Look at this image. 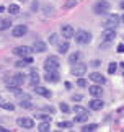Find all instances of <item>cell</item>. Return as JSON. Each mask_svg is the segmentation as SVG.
I'll use <instances>...</instances> for the list:
<instances>
[{
  "label": "cell",
  "instance_id": "cell-40",
  "mask_svg": "<svg viewBox=\"0 0 124 132\" xmlns=\"http://www.w3.org/2000/svg\"><path fill=\"white\" fill-rule=\"evenodd\" d=\"M118 52H124V44H119V46H118Z\"/></svg>",
  "mask_w": 124,
  "mask_h": 132
},
{
  "label": "cell",
  "instance_id": "cell-26",
  "mask_svg": "<svg viewBox=\"0 0 124 132\" xmlns=\"http://www.w3.org/2000/svg\"><path fill=\"white\" fill-rule=\"evenodd\" d=\"M88 121V114H77L74 122H87Z\"/></svg>",
  "mask_w": 124,
  "mask_h": 132
},
{
  "label": "cell",
  "instance_id": "cell-21",
  "mask_svg": "<svg viewBox=\"0 0 124 132\" xmlns=\"http://www.w3.org/2000/svg\"><path fill=\"white\" fill-rule=\"evenodd\" d=\"M12 26V20L10 18H2L0 20V31H5V29H8Z\"/></svg>",
  "mask_w": 124,
  "mask_h": 132
},
{
  "label": "cell",
  "instance_id": "cell-8",
  "mask_svg": "<svg viewBox=\"0 0 124 132\" xmlns=\"http://www.w3.org/2000/svg\"><path fill=\"white\" fill-rule=\"evenodd\" d=\"M26 33H28L26 24H17V26H13V29H12V36L13 38H21Z\"/></svg>",
  "mask_w": 124,
  "mask_h": 132
},
{
  "label": "cell",
  "instance_id": "cell-33",
  "mask_svg": "<svg viewBox=\"0 0 124 132\" xmlns=\"http://www.w3.org/2000/svg\"><path fill=\"white\" fill-rule=\"evenodd\" d=\"M20 106H21L23 109H31V108H33V104H31V101H29V100H23Z\"/></svg>",
  "mask_w": 124,
  "mask_h": 132
},
{
  "label": "cell",
  "instance_id": "cell-34",
  "mask_svg": "<svg viewBox=\"0 0 124 132\" xmlns=\"http://www.w3.org/2000/svg\"><path fill=\"white\" fill-rule=\"evenodd\" d=\"M59 127L60 129H70L72 122H69V121H62V122H59Z\"/></svg>",
  "mask_w": 124,
  "mask_h": 132
},
{
  "label": "cell",
  "instance_id": "cell-3",
  "mask_svg": "<svg viewBox=\"0 0 124 132\" xmlns=\"http://www.w3.org/2000/svg\"><path fill=\"white\" fill-rule=\"evenodd\" d=\"M75 41L77 44H82V46H85V44H88L91 41V33L90 31H87V29H79L75 34Z\"/></svg>",
  "mask_w": 124,
  "mask_h": 132
},
{
  "label": "cell",
  "instance_id": "cell-24",
  "mask_svg": "<svg viewBox=\"0 0 124 132\" xmlns=\"http://www.w3.org/2000/svg\"><path fill=\"white\" fill-rule=\"evenodd\" d=\"M7 10H8V13H12V15H18V13H20V5L12 3V5H10V7H8Z\"/></svg>",
  "mask_w": 124,
  "mask_h": 132
},
{
  "label": "cell",
  "instance_id": "cell-42",
  "mask_svg": "<svg viewBox=\"0 0 124 132\" xmlns=\"http://www.w3.org/2000/svg\"><path fill=\"white\" fill-rule=\"evenodd\" d=\"M121 8L124 10V0H122V2H121Z\"/></svg>",
  "mask_w": 124,
  "mask_h": 132
},
{
  "label": "cell",
  "instance_id": "cell-41",
  "mask_svg": "<svg viewBox=\"0 0 124 132\" xmlns=\"http://www.w3.org/2000/svg\"><path fill=\"white\" fill-rule=\"evenodd\" d=\"M0 132H8V129H5L3 126H0Z\"/></svg>",
  "mask_w": 124,
  "mask_h": 132
},
{
  "label": "cell",
  "instance_id": "cell-25",
  "mask_svg": "<svg viewBox=\"0 0 124 132\" xmlns=\"http://www.w3.org/2000/svg\"><path fill=\"white\" fill-rule=\"evenodd\" d=\"M96 129H98V124H87V126L82 127V132H93Z\"/></svg>",
  "mask_w": 124,
  "mask_h": 132
},
{
  "label": "cell",
  "instance_id": "cell-38",
  "mask_svg": "<svg viewBox=\"0 0 124 132\" xmlns=\"http://www.w3.org/2000/svg\"><path fill=\"white\" fill-rule=\"evenodd\" d=\"M72 100H74V101H82V100H83V96L79 93V95H74V96H72Z\"/></svg>",
  "mask_w": 124,
  "mask_h": 132
},
{
  "label": "cell",
  "instance_id": "cell-18",
  "mask_svg": "<svg viewBox=\"0 0 124 132\" xmlns=\"http://www.w3.org/2000/svg\"><path fill=\"white\" fill-rule=\"evenodd\" d=\"M69 49H70L69 39H65L64 43H59V44H57V52H59V54H65V52H69Z\"/></svg>",
  "mask_w": 124,
  "mask_h": 132
},
{
  "label": "cell",
  "instance_id": "cell-37",
  "mask_svg": "<svg viewBox=\"0 0 124 132\" xmlns=\"http://www.w3.org/2000/svg\"><path fill=\"white\" fill-rule=\"evenodd\" d=\"M36 118H38V119H41V121H51V118H49L48 114H38Z\"/></svg>",
  "mask_w": 124,
  "mask_h": 132
},
{
  "label": "cell",
  "instance_id": "cell-15",
  "mask_svg": "<svg viewBox=\"0 0 124 132\" xmlns=\"http://www.w3.org/2000/svg\"><path fill=\"white\" fill-rule=\"evenodd\" d=\"M90 78H91L93 83H98V85H103V83L106 82L105 75H101V73H98V72H93V73L90 75Z\"/></svg>",
  "mask_w": 124,
  "mask_h": 132
},
{
  "label": "cell",
  "instance_id": "cell-16",
  "mask_svg": "<svg viewBox=\"0 0 124 132\" xmlns=\"http://www.w3.org/2000/svg\"><path fill=\"white\" fill-rule=\"evenodd\" d=\"M33 49H34V52H44V51L48 49V46H46L44 41H41V39H36L34 44H33Z\"/></svg>",
  "mask_w": 124,
  "mask_h": 132
},
{
  "label": "cell",
  "instance_id": "cell-30",
  "mask_svg": "<svg viewBox=\"0 0 124 132\" xmlns=\"http://www.w3.org/2000/svg\"><path fill=\"white\" fill-rule=\"evenodd\" d=\"M49 44H52V46H57L59 44V39H57V34H56V33H52L49 36Z\"/></svg>",
  "mask_w": 124,
  "mask_h": 132
},
{
  "label": "cell",
  "instance_id": "cell-12",
  "mask_svg": "<svg viewBox=\"0 0 124 132\" xmlns=\"http://www.w3.org/2000/svg\"><path fill=\"white\" fill-rule=\"evenodd\" d=\"M90 95H91V98H101V96H103V91H105V90H103V87H101V85H98V83H95V85H91V87H90Z\"/></svg>",
  "mask_w": 124,
  "mask_h": 132
},
{
  "label": "cell",
  "instance_id": "cell-23",
  "mask_svg": "<svg viewBox=\"0 0 124 132\" xmlns=\"http://www.w3.org/2000/svg\"><path fill=\"white\" fill-rule=\"evenodd\" d=\"M38 130H39V132H48V130H51L49 121H44V122H41V124L38 126Z\"/></svg>",
  "mask_w": 124,
  "mask_h": 132
},
{
  "label": "cell",
  "instance_id": "cell-2",
  "mask_svg": "<svg viewBox=\"0 0 124 132\" xmlns=\"http://www.w3.org/2000/svg\"><path fill=\"white\" fill-rule=\"evenodd\" d=\"M119 23H121V18L118 16V15H114V13H108L106 16H105V20H103L101 26H103V28H116Z\"/></svg>",
  "mask_w": 124,
  "mask_h": 132
},
{
  "label": "cell",
  "instance_id": "cell-39",
  "mask_svg": "<svg viewBox=\"0 0 124 132\" xmlns=\"http://www.w3.org/2000/svg\"><path fill=\"white\" fill-rule=\"evenodd\" d=\"M91 65H93V67H100V65H101V62H100V60H93V62H91Z\"/></svg>",
  "mask_w": 124,
  "mask_h": 132
},
{
  "label": "cell",
  "instance_id": "cell-7",
  "mask_svg": "<svg viewBox=\"0 0 124 132\" xmlns=\"http://www.w3.org/2000/svg\"><path fill=\"white\" fill-rule=\"evenodd\" d=\"M72 75H74V77H83V75L87 73V65L85 64H80V62H77V64H74L72 65Z\"/></svg>",
  "mask_w": 124,
  "mask_h": 132
},
{
  "label": "cell",
  "instance_id": "cell-6",
  "mask_svg": "<svg viewBox=\"0 0 124 132\" xmlns=\"http://www.w3.org/2000/svg\"><path fill=\"white\" fill-rule=\"evenodd\" d=\"M34 52L33 47H29V46H18V47L13 49V54L18 55V57H28V55H31Z\"/></svg>",
  "mask_w": 124,
  "mask_h": 132
},
{
  "label": "cell",
  "instance_id": "cell-19",
  "mask_svg": "<svg viewBox=\"0 0 124 132\" xmlns=\"http://www.w3.org/2000/svg\"><path fill=\"white\" fill-rule=\"evenodd\" d=\"M29 64H33V59H31V55H28V57H21L15 65L21 69V67H26V65H29Z\"/></svg>",
  "mask_w": 124,
  "mask_h": 132
},
{
  "label": "cell",
  "instance_id": "cell-44",
  "mask_svg": "<svg viewBox=\"0 0 124 132\" xmlns=\"http://www.w3.org/2000/svg\"><path fill=\"white\" fill-rule=\"evenodd\" d=\"M121 21H122V23H124V16H122V18H121Z\"/></svg>",
  "mask_w": 124,
  "mask_h": 132
},
{
  "label": "cell",
  "instance_id": "cell-5",
  "mask_svg": "<svg viewBox=\"0 0 124 132\" xmlns=\"http://www.w3.org/2000/svg\"><path fill=\"white\" fill-rule=\"evenodd\" d=\"M5 83L8 87H21L25 83V75L18 73V75H13V77H5Z\"/></svg>",
  "mask_w": 124,
  "mask_h": 132
},
{
  "label": "cell",
  "instance_id": "cell-32",
  "mask_svg": "<svg viewBox=\"0 0 124 132\" xmlns=\"http://www.w3.org/2000/svg\"><path fill=\"white\" fill-rule=\"evenodd\" d=\"M116 70H118V64H116V62H111L110 65H108V73H111V75H113V73L116 72Z\"/></svg>",
  "mask_w": 124,
  "mask_h": 132
},
{
  "label": "cell",
  "instance_id": "cell-28",
  "mask_svg": "<svg viewBox=\"0 0 124 132\" xmlns=\"http://www.w3.org/2000/svg\"><path fill=\"white\" fill-rule=\"evenodd\" d=\"M0 106H2V108H5L7 111H13V109H15V104H13V103H8V101H3V103H0Z\"/></svg>",
  "mask_w": 124,
  "mask_h": 132
},
{
  "label": "cell",
  "instance_id": "cell-14",
  "mask_svg": "<svg viewBox=\"0 0 124 132\" xmlns=\"http://www.w3.org/2000/svg\"><path fill=\"white\" fill-rule=\"evenodd\" d=\"M43 78L46 82H49V83H57L59 82V73L57 72H46V75Z\"/></svg>",
  "mask_w": 124,
  "mask_h": 132
},
{
  "label": "cell",
  "instance_id": "cell-35",
  "mask_svg": "<svg viewBox=\"0 0 124 132\" xmlns=\"http://www.w3.org/2000/svg\"><path fill=\"white\" fill-rule=\"evenodd\" d=\"M59 108L62 113H70V108H69V104H65V103H60L59 104Z\"/></svg>",
  "mask_w": 124,
  "mask_h": 132
},
{
  "label": "cell",
  "instance_id": "cell-13",
  "mask_svg": "<svg viewBox=\"0 0 124 132\" xmlns=\"http://www.w3.org/2000/svg\"><path fill=\"white\" fill-rule=\"evenodd\" d=\"M103 106H105V103L101 101V98H93L90 101V109L91 111H101Z\"/></svg>",
  "mask_w": 124,
  "mask_h": 132
},
{
  "label": "cell",
  "instance_id": "cell-22",
  "mask_svg": "<svg viewBox=\"0 0 124 132\" xmlns=\"http://www.w3.org/2000/svg\"><path fill=\"white\" fill-rule=\"evenodd\" d=\"M39 78H41V77H39L38 72H31V73H29V83L33 85V87H36V85L39 83Z\"/></svg>",
  "mask_w": 124,
  "mask_h": 132
},
{
  "label": "cell",
  "instance_id": "cell-43",
  "mask_svg": "<svg viewBox=\"0 0 124 132\" xmlns=\"http://www.w3.org/2000/svg\"><path fill=\"white\" fill-rule=\"evenodd\" d=\"M121 67H122V70H124V62H121Z\"/></svg>",
  "mask_w": 124,
  "mask_h": 132
},
{
  "label": "cell",
  "instance_id": "cell-20",
  "mask_svg": "<svg viewBox=\"0 0 124 132\" xmlns=\"http://www.w3.org/2000/svg\"><path fill=\"white\" fill-rule=\"evenodd\" d=\"M80 59H82V52H79V51H77V52H74V54H70L69 55V64H77V62H80Z\"/></svg>",
  "mask_w": 124,
  "mask_h": 132
},
{
  "label": "cell",
  "instance_id": "cell-31",
  "mask_svg": "<svg viewBox=\"0 0 124 132\" xmlns=\"http://www.w3.org/2000/svg\"><path fill=\"white\" fill-rule=\"evenodd\" d=\"M75 5H77V0H67V2L64 3V8L69 10V8H74Z\"/></svg>",
  "mask_w": 124,
  "mask_h": 132
},
{
  "label": "cell",
  "instance_id": "cell-9",
  "mask_svg": "<svg viewBox=\"0 0 124 132\" xmlns=\"http://www.w3.org/2000/svg\"><path fill=\"white\" fill-rule=\"evenodd\" d=\"M60 34H62V38H65V39H70V38H74V28H72V24H62L60 26Z\"/></svg>",
  "mask_w": 124,
  "mask_h": 132
},
{
  "label": "cell",
  "instance_id": "cell-27",
  "mask_svg": "<svg viewBox=\"0 0 124 132\" xmlns=\"http://www.w3.org/2000/svg\"><path fill=\"white\" fill-rule=\"evenodd\" d=\"M74 111H75V114H88V111H87L83 106H80V104H75Z\"/></svg>",
  "mask_w": 124,
  "mask_h": 132
},
{
  "label": "cell",
  "instance_id": "cell-1",
  "mask_svg": "<svg viewBox=\"0 0 124 132\" xmlns=\"http://www.w3.org/2000/svg\"><path fill=\"white\" fill-rule=\"evenodd\" d=\"M110 8H111V3L108 2V0H98V2L93 5L91 12L95 15H105V13L110 12Z\"/></svg>",
  "mask_w": 124,
  "mask_h": 132
},
{
  "label": "cell",
  "instance_id": "cell-17",
  "mask_svg": "<svg viewBox=\"0 0 124 132\" xmlns=\"http://www.w3.org/2000/svg\"><path fill=\"white\" fill-rule=\"evenodd\" d=\"M34 91H36V95H41V96H44V98H51V91H49L48 88H44V87L36 85V87H34Z\"/></svg>",
  "mask_w": 124,
  "mask_h": 132
},
{
  "label": "cell",
  "instance_id": "cell-10",
  "mask_svg": "<svg viewBox=\"0 0 124 132\" xmlns=\"http://www.w3.org/2000/svg\"><path fill=\"white\" fill-rule=\"evenodd\" d=\"M101 38H103V41H105V43H111L113 39L116 38V29L114 28H105Z\"/></svg>",
  "mask_w": 124,
  "mask_h": 132
},
{
  "label": "cell",
  "instance_id": "cell-11",
  "mask_svg": "<svg viewBox=\"0 0 124 132\" xmlns=\"http://www.w3.org/2000/svg\"><path fill=\"white\" fill-rule=\"evenodd\" d=\"M17 122H18L20 127H23V129H33L34 127V121L31 118H18Z\"/></svg>",
  "mask_w": 124,
  "mask_h": 132
},
{
  "label": "cell",
  "instance_id": "cell-4",
  "mask_svg": "<svg viewBox=\"0 0 124 132\" xmlns=\"http://www.w3.org/2000/svg\"><path fill=\"white\" fill-rule=\"evenodd\" d=\"M44 70L46 72H57L59 70V59L56 55H49L44 60Z\"/></svg>",
  "mask_w": 124,
  "mask_h": 132
},
{
  "label": "cell",
  "instance_id": "cell-29",
  "mask_svg": "<svg viewBox=\"0 0 124 132\" xmlns=\"http://www.w3.org/2000/svg\"><path fill=\"white\" fill-rule=\"evenodd\" d=\"M8 90L12 91L13 95H17V96H23V91L20 90V87H8Z\"/></svg>",
  "mask_w": 124,
  "mask_h": 132
},
{
  "label": "cell",
  "instance_id": "cell-36",
  "mask_svg": "<svg viewBox=\"0 0 124 132\" xmlns=\"http://www.w3.org/2000/svg\"><path fill=\"white\" fill-rule=\"evenodd\" d=\"M77 85H79V87H82V88H85L87 85H88V82H87L85 78H82V77H80L79 80H77Z\"/></svg>",
  "mask_w": 124,
  "mask_h": 132
}]
</instances>
